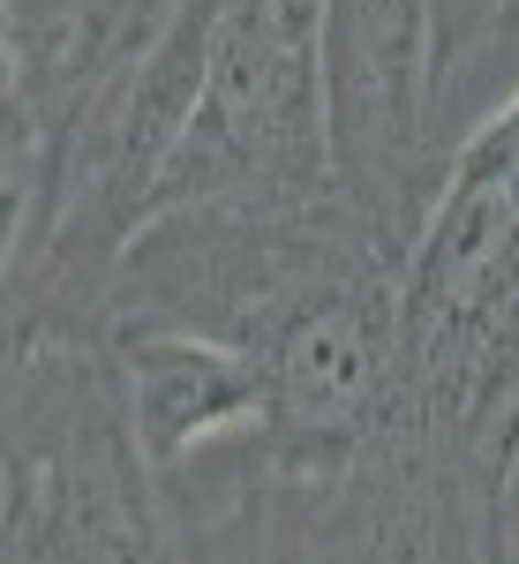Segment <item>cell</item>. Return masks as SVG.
Instances as JSON below:
<instances>
[{
    "label": "cell",
    "mask_w": 519,
    "mask_h": 564,
    "mask_svg": "<svg viewBox=\"0 0 519 564\" xmlns=\"http://www.w3.org/2000/svg\"><path fill=\"white\" fill-rule=\"evenodd\" d=\"M391 271H407V241L385 234L346 188L302 204L212 196L136 226L98 308V339L113 324H181L263 361L294 316Z\"/></svg>",
    "instance_id": "cell-2"
},
{
    "label": "cell",
    "mask_w": 519,
    "mask_h": 564,
    "mask_svg": "<svg viewBox=\"0 0 519 564\" xmlns=\"http://www.w3.org/2000/svg\"><path fill=\"white\" fill-rule=\"evenodd\" d=\"M489 564H519V430L505 436V459L489 481Z\"/></svg>",
    "instance_id": "cell-7"
},
{
    "label": "cell",
    "mask_w": 519,
    "mask_h": 564,
    "mask_svg": "<svg viewBox=\"0 0 519 564\" xmlns=\"http://www.w3.org/2000/svg\"><path fill=\"white\" fill-rule=\"evenodd\" d=\"M257 452L263 564H489L497 452L467 422L385 391L377 422L339 459Z\"/></svg>",
    "instance_id": "cell-3"
},
{
    "label": "cell",
    "mask_w": 519,
    "mask_h": 564,
    "mask_svg": "<svg viewBox=\"0 0 519 564\" xmlns=\"http://www.w3.org/2000/svg\"><path fill=\"white\" fill-rule=\"evenodd\" d=\"M0 481L8 564H181L166 481L90 332L8 339Z\"/></svg>",
    "instance_id": "cell-1"
},
{
    "label": "cell",
    "mask_w": 519,
    "mask_h": 564,
    "mask_svg": "<svg viewBox=\"0 0 519 564\" xmlns=\"http://www.w3.org/2000/svg\"><path fill=\"white\" fill-rule=\"evenodd\" d=\"M173 8L181 0H0V263L31 257L68 143L166 31Z\"/></svg>",
    "instance_id": "cell-4"
},
{
    "label": "cell",
    "mask_w": 519,
    "mask_h": 564,
    "mask_svg": "<svg viewBox=\"0 0 519 564\" xmlns=\"http://www.w3.org/2000/svg\"><path fill=\"white\" fill-rule=\"evenodd\" d=\"M430 135L436 159H452L519 90V0H430Z\"/></svg>",
    "instance_id": "cell-6"
},
{
    "label": "cell",
    "mask_w": 519,
    "mask_h": 564,
    "mask_svg": "<svg viewBox=\"0 0 519 564\" xmlns=\"http://www.w3.org/2000/svg\"><path fill=\"white\" fill-rule=\"evenodd\" d=\"M106 354L121 369L129 422L159 475L188 467L212 444L263 430V414H271V369L249 347H226L181 324H113Z\"/></svg>",
    "instance_id": "cell-5"
}]
</instances>
